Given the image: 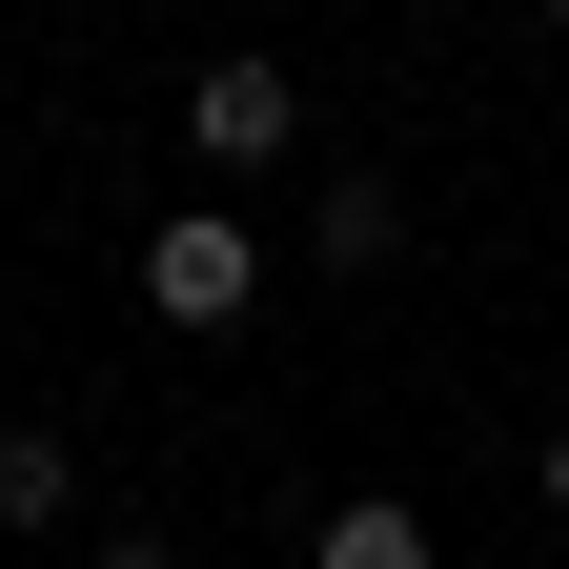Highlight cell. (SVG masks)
Returning a JSON list of instances; mask_svg holds the SVG:
<instances>
[{"instance_id": "1", "label": "cell", "mask_w": 569, "mask_h": 569, "mask_svg": "<svg viewBox=\"0 0 569 569\" xmlns=\"http://www.w3.org/2000/svg\"><path fill=\"white\" fill-rule=\"evenodd\" d=\"M284 122H306L284 61H203V82H183V142H203V163H284Z\"/></svg>"}, {"instance_id": "2", "label": "cell", "mask_w": 569, "mask_h": 569, "mask_svg": "<svg viewBox=\"0 0 569 569\" xmlns=\"http://www.w3.org/2000/svg\"><path fill=\"white\" fill-rule=\"evenodd\" d=\"M244 284H264V244H244V224H163V244H142V306H163V326H224Z\"/></svg>"}, {"instance_id": "3", "label": "cell", "mask_w": 569, "mask_h": 569, "mask_svg": "<svg viewBox=\"0 0 569 569\" xmlns=\"http://www.w3.org/2000/svg\"><path fill=\"white\" fill-rule=\"evenodd\" d=\"M306 244H326V264H387V244H407V203H387V183H326V203H306Z\"/></svg>"}, {"instance_id": "4", "label": "cell", "mask_w": 569, "mask_h": 569, "mask_svg": "<svg viewBox=\"0 0 569 569\" xmlns=\"http://www.w3.org/2000/svg\"><path fill=\"white\" fill-rule=\"evenodd\" d=\"M326 569H427V529H407V509H346V529H326Z\"/></svg>"}, {"instance_id": "5", "label": "cell", "mask_w": 569, "mask_h": 569, "mask_svg": "<svg viewBox=\"0 0 569 569\" xmlns=\"http://www.w3.org/2000/svg\"><path fill=\"white\" fill-rule=\"evenodd\" d=\"M102 569H183V549H163V529H122V549H102Z\"/></svg>"}, {"instance_id": "6", "label": "cell", "mask_w": 569, "mask_h": 569, "mask_svg": "<svg viewBox=\"0 0 569 569\" xmlns=\"http://www.w3.org/2000/svg\"><path fill=\"white\" fill-rule=\"evenodd\" d=\"M549 509H569V427H549Z\"/></svg>"}, {"instance_id": "7", "label": "cell", "mask_w": 569, "mask_h": 569, "mask_svg": "<svg viewBox=\"0 0 569 569\" xmlns=\"http://www.w3.org/2000/svg\"><path fill=\"white\" fill-rule=\"evenodd\" d=\"M549 21H569V0H549Z\"/></svg>"}]
</instances>
